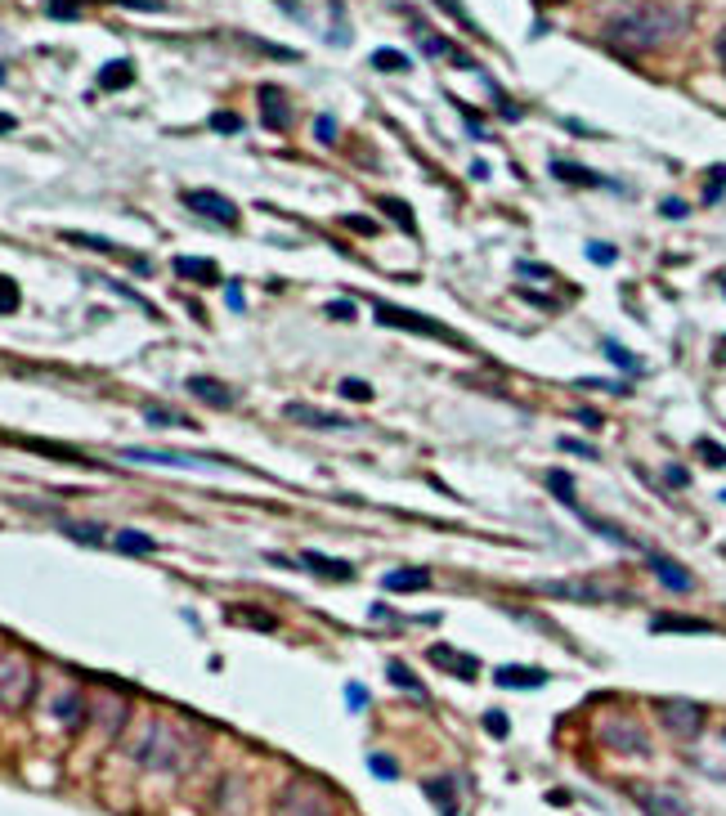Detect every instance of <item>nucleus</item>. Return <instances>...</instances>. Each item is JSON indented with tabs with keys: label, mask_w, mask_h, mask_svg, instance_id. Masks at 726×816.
I'll return each instance as SVG.
<instances>
[{
	"label": "nucleus",
	"mask_w": 726,
	"mask_h": 816,
	"mask_svg": "<svg viewBox=\"0 0 726 816\" xmlns=\"http://www.w3.org/2000/svg\"><path fill=\"white\" fill-rule=\"evenodd\" d=\"M377 207H382L404 234H417V220H413V212H408V202H399V197H377Z\"/></svg>",
	"instance_id": "obj_29"
},
{
	"label": "nucleus",
	"mask_w": 726,
	"mask_h": 816,
	"mask_svg": "<svg viewBox=\"0 0 726 816\" xmlns=\"http://www.w3.org/2000/svg\"><path fill=\"white\" fill-rule=\"evenodd\" d=\"M578 520H583V525H588L592 534H601V538H610V543H632V538H628L623 529H614V525H606V520H597V516H578Z\"/></svg>",
	"instance_id": "obj_36"
},
{
	"label": "nucleus",
	"mask_w": 726,
	"mask_h": 816,
	"mask_svg": "<svg viewBox=\"0 0 726 816\" xmlns=\"http://www.w3.org/2000/svg\"><path fill=\"white\" fill-rule=\"evenodd\" d=\"M583 251H588V260H597V265H614V260H619L614 242H588Z\"/></svg>",
	"instance_id": "obj_42"
},
{
	"label": "nucleus",
	"mask_w": 726,
	"mask_h": 816,
	"mask_svg": "<svg viewBox=\"0 0 726 816\" xmlns=\"http://www.w3.org/2000/svg\"><path fill=\"white\" fill-rule=\"evenodd\" d=\"M655 713H660L664 731L677 735V740H695V735L704 731V704H695V700H686V696L655 700Z\"/></svg>",
	"instance_id": "obj_5"
},
{
	"label": "nucleus",
	"mask_w": 726,
	"mask_h": 816,
	"mask_svg": "<svg viewBox=\"0 0 726 816\" xmlns=\"http://www.w3.org/2000/svg\"><path fill=\"white\" fill-rule=\"evenodd\" d=\"M143 422H149V427H184V431H193V422H189V418H175V413H158V408H149V413H143Z\"/></svg>",
	"instance_id": "obj_39"
},
{
	"label": "nucleus",
	"mask_w": 726,
	"mask_h": 816,
	"mask_svg": "<svg viewBox=\"0 0 726 816\" xmlns=\"http://www.w3.org/2000/svg\"><path fill=\"white\" fill-rule=\"evenodd\" d=\"M606 355H610V364H619L623 373H637V377H641V359H637V355H628L619 342H606Z\"/></svg>",
	"instance_id": "obj_34"
},
{
	"label": "nucleus",
	"mask_w": 726,
	"mask_h": 816,
	"mask_svg": "<svg viewBox=\"0 0 726 816\" xmlns=\"http://www.w3.org/2000/svg\"><path fill=\"white\" fill-rule=\"evenodd\" d=\"M0 130H14V117L10 112H0Z\"/></svg>",
	"instance_id": "obj_57"
},
{
	"label": "nucleus",
	"mask_w": 726,
	"mask_h": 816,
	"mask_svg": "<svg viewBox=\"0 0 726 816\" xmlns=\"http://www.w3.org/2000/svg\"><path fill=\"white\" fill-rule=\"evenodd\" d=\"M552 175L556 180H565V184H606V189H614L606 175H597V171H588V166H574V162H560V158H552Z\"/></svg>",
	"instance_id": "obj_23"
},
{
	"label": "nucleus",
	"mask_w": 726,
	"mask_h": 816,
	"mask_svg": "<svg viewBox=\"0 0 726 816\" xmlns=\"http://www.w3.org/2000/svg\"><path fill=\"white\" fill-rule=\"evenodd\" d=\"M516 274H525V279H534V283H552V269H543L538 260H521Z\"/></svg>",
	"instance_id": "obj_45"
},
{
	"label": "nucleus",
	"mask_w": 726,
	"mask_h": 816,
	"mask_svg": "<svg viewBox=\"0 0 726 816\" xmlns=\"http://www.w3.org/2000/svg\"><path fill=\"white\" fill-rule=\"evenodd\" d=\"M287 422H297V427H314V431H350V427H354L350 418H341V413H323V408H314V404H287Z\"/></svg>",
	"instance_id": "obj_12"
},
{
	"label": "nucleus",
	"mask_w": 726,
	"mask_h": 816,
	"mask_svg": "<svg viewBox=\"0 0 726 816\" xmlns=\"http://www.w3.org/2000/svg\"><path fill=\"white\" fill-rule=\"evenodd\" d=\"M430 664L444 668V673H458L462 682H475V677H480V659L475 655H462L453 646H430Z\"/></svg>",
	"instance_id": "obj_13"
},
{
	"label": "nucleus",
	"mask_w": 726,
	"mask_h": 816,
	"mask_svg": "<svg viewBox=\"0 0 726 816\" xmlns=\"http://www.w3.org/2000/svg\"><path fill=\"white\" fill-rule=\"evenodd\" d=\"M695 449H699V458H704L708 466H726V449H722L717 440H699Z\"/></svg>",
	"instance_id": "obj_43"
},
{
	"label": "nucleus",
	"mask_w": 726,
	"mask_h": 816,
	"mask_svg": "<svg viewBox=\"0 0 726 816\" xmlns=\"http://www.w3.org/2000/svg\"><path fill=\"white\" fill-rule=\"evenodd\" d=\"M260 112H265V126H274V130L292 126V104H287V95L278 86H260Z\"/></svg>",
	"instance_id": "obj_16"
},
{
	"label": "nucleus",
	"mask_w": 726,
	"mask_h": 816,
	"mask_svg": "<svg viewBox=\"0 0 726 816\" xmlns=\"http://www.w3.org/2000/svg\"><path fill=\"white\" fill-rule=\"evenodd\" d=\"M67 242H77V247H95V251H112V242H108V238H90V234H67Z\"/></svg>",
	"instance_id": "obj_50"
},
{
	"label": "nucleus",
	"mask_w": 726,
	"mask_h": 816,
	"mask_svg": "<svg viewBox=\"0 0 726 816\" xmlns=\"http://www.w3.org/2000/svg\"><path fill=\"white\" fill-rule=\"evenodd\" d=\"M538 592H547V597H569V601H606V592H597V588H588V583H543Z\"/></svg>",
	"instance_id": "obj_28"
},
{
	"label": "nucleus",
	"mask_w": 726,
	"mask_h": 816,
	"mask_svg": "<svg viewBox=\"0 0 726 816\" xmlns=\"http://www.w3.org/2000/svg\"><path fill=\"white\" fill-rule=\"evenodd\" d=\"M229 310H247V301H243V288H238V283H229Z\"/></svg>",
	"instance_id": "obj_54"
},
{
	"label": "nucleus",
	"mask_w": 726,
	"mask_h": 816,
	"mask_svg": "<svg viewBox=\"0 0 726 816\" xmlns=\"http://www.w3.org/2000/svg\"><path fill=\"white\" fill-rule=\"evenodd\" d=\"M345 700H350V709H354V713H359V709H368V691H363L359 682H350V687H345Z\"/></svg>",
	"instance_id": "obj_51"
},
{
	"label": "nucleus",
	"mask_w": 726,
	"mask_h": 816,
	"mask_svg": "<svg viewBox=\"0 0 726 816\" xmlns=\"http://www.w3.org/2000/svg\"><path fill=\"white\" fill-rule=\"evenodd\" d=\"M23 305V292H19V283L10 279V274H0V314H14Z\"/></svg>",
	"instance_id": "obj_33"
},
{
	"label": "nucleus",
	"mask_w": 726,
	"mask_h": 816,
	"mask_svg": "<svg viewBox=\"0 0 726 816\" xmlns=\"http://www.w3.org/2000/svg\"><path fill=\"white\" fill-rule=\"evenodd\" d=\"M650 633H717V624L699 620V615H655L650 620Z\"/></svg>",
	"instance_id": "obj_19"
},
{
	"label": "nucleus",
	"mask_w": 726,
	"mask_h": 816,
	"mask_svg": "<svg viewBox=\"0 0 726 816\" xmlns=\"http://www.w3.org/2000/svg\"><path fill=\"white\" fill-rule=\"evenodd\" d=\"M274 816H332V807H328V798L319 794V785L297 781L292 789L278 798V812H274Z\"/></svg>",
	"instance_id": "obj_7"
},
{
	"label": "nucleus",
	"mask_w": 726,
	"mask_h": 816,
	"mask_svg": "<svg viewBox=\"0 0 726 816\" xmlns=\"http://www.w3.org/2000/svg\"><path fill=\"white\" fill-rule=\"evenodd\" d=\"M713 359H717V364H726V342H722V346L713 350Z\"/></svg>",
	"instance_id": "obj_58"
},
{
	"label": "nucleus",
	"mask_w": 726,
	"mask_h": 816,
	"mask_svg": "<svg viewBox=\"0 0 726 816\" xmlns=\"http://www.w3.org/2000/svg\"><path fill=\"white\" fill-rule=\"evenodd\" d=\"M184 207L197 212V216H206V220H215V225H238V207H234L225 193L193 189V193H184Z\"/></svg>",
	"instance_id": "obj_8"
},
{
	"label": "nucleus",
	"mask_w": 726,
	"mask_h": 816,
	"mask_svg": "<svg viewBox=\"0 0 726 816\" xmlns=\"http://www.w3.org/2000/svg\"><path fill=\"white\" fill-rule=\"evenodd\" d=\"M660 212H664V216H673V220H682V216H686L691 207H686V202H677V197H673V202H664Z\"/></svg>",
	"instance_id": "obj_53"
},
{
	"label": "nucleus",
	"mask_w": 726,
	"mask_h": 816,
	"mask_svg": "<svg viewBox=\"0 0 726 816\" xmlns=\"http://www.w3.org/2000/svg\"><path fill=\"white\" fill-rule=\"evenodd\" d=\"M408 63H413V58L399 54V50H377V54H373V67H377V73H404Z\"/></svg>",
	"instance_id": "obj_32"
},
{
	"label": "nucleus",
	"mask_w": 726,
	"mask_h": 816,
	"mask_svg": "<svg viewBox=\"0 0 726 816\" xmlns=\"http://www.w3.org/2000/svg\"><path fill=\"white\" fill-rule=\"evenodd\" d=\"M130 81H135L130 58H112V63H104V67H99V90H126Z\"/></svg>",
	"instance_id": "obj_24"
},
{
	"label": "nucleus",
	"mask_w": 726,
	"mask_h": 816,
	"mask_svg": "<svg viewBox=\"0 0 726 816\" xmlns=\"http://www.w3.org/2000/svg\"><path fill=\"white\" fill-rule=\"evenodd\" d=\"M211 130H220V135H238V130H243V117L220 108V112H211Z\"/></svg>",
	"instance_id": "obj_38"
},
{
	"label": "nucleus",
	"mask_w": 726,
	"mask_h": 816,
	"mask_svg": "<svg viewBox=\"0 0 726 816\" xmlns=\"http://www.w3.org/2000/svg\"><path fill=\"white\" fill-rule=\"evenodd\" d=\"M126 462H149V466H175V471H215L229 466L225 458H202V453H166V449H121Z\"/></svg>",
	"instance_id": "obj_6"
},
{
	"label": "nucleus",
	"mask_w": 726,
	"mask_h": 816,
	"mask_svg": "<svg viewBox=\"0 0 726 816\" xmlns=\"http://www.w3.org/2000/svg\"><path fill=\"white\" fill-rule=\"evenodd\" d=\"M426 798L440 807V816H467L462 807H458V794H453V781L449 776H435V781H426Z\"/></svg>",
	"instance_id": "obj_22"
},
{
	"label": "nucleus",
	"mask_w": 726,
	"mask_h": 816,
	"mask_svg": "<svg viewBox=\"0 0 726 816\" xmlns=\"http://www.w3.org/2000/svg\"><path fill=\"white\" fill-rule=\"evenodd\" d=\"M717 63H722V73H726V27L717 32Z\"/></svg>",
	"instance_id": "obj_56"
},
{
	"label": "nucleus",
	"mask_w": 726,
	"mask_h": 816,
	"mask_svg": "<svg viewBox=\"0 0 726 816\" xmlns=\"http://www.w3.org/2000/svg\"><path fill=\"white\" fill-rule=\"evenodd\" d=\"M135 758L149 772H180L189 763V740L171 722H143V731L135 740Z\"/></svg>",
	"instance_id": "obj_2"
},
{
	"label": "nucleus",
	"mask_w": 726,
	"mask_h": 816,
	"mask_svg": "<svg viewBox=\"0 0 726 816\" xmlns=\"http://www.w3.org/2000/svg\"><path fill=\"white\" fill-rule=\"evenodd\" d=\"M645 566H650V574H655L668 592H677V597H691V592H695V574H691L682 561L660 557V552H650V548H645Z\"/></svg>",
	"instance_id": "obj_9"
},
{
	"label": "nucleus",
	"mask_w": 726,
	"mask_h": 816,
	"mask_svg": "<svg viewBox=\"0 0 726 816\" xmlns=\"http://www.w3.org/2000/svg\"><path fill=\"white\" fill-rule=\"evenodd\" d=\"M184 390L189 395H197L202 404H211V408H234L238 404V395H234V386H225V381H215V377H189L184 381Z\"/></svg>",
	"instance_id": "obj_14"
},
{
	"label": "nucleus",
	"mask_w": 726,
	"mask_h": 816,
	"mask_svg": "<svg viewBox=\"0 0 726 816\" xmlns=\"http://www.w3.org/2000/svg\"><path fill=\"white\" fill-rule=\"evenodd\" d=\"M722 503H726V489H722Z\"/></svg>",
	"instance_id": "obj_60"
},
{
	"label": "nucleus",
	"mask_w": 726,
	"mask_h": 816,
	"mask_svg": "<svg viewBox=\"0 0 726 816\" xmlns=\"http://www.w3.org/2000/svg\"><path fill=\"white\" fill-rule=\"evenodd\" d=\"M574 418H578V422H583V427H592V431L601 427V413H597V408H578V413H574Z\"/></svg>",
	"instance_id": "obj_52"
},
{
	"label": "nucleus",
	"mask_w": 726,
	"mask_h": 816,
	"mask_svg": "<svg viewBox=\"0 0 726 816\" xmlns=\"http://www.w3.org/2000/svg\"><path fill=\"white\" fill-rule=\"evenodd\" d=\"M36 696V668L23 655H0V713H23Z\"/></svg>",
	"instance_id": "obj_3"
},
{
	"label": "nucleus",
	"mask_w": 726,
	"mask_h": 816,
	"mask_svg": "<svg viewBox=\"0 0 726 816\" xmlns=\"http://www.w3.org/2000/svg\"><path fill=\"white\" fill-rule=\"evenodd\" d=\"M301 566L314 570L319 579H332V583H350V579H354V566H350V561H332V557H323V552H301Z\"/></svg>",
	"instance_id": "obj_17"
},
{
	"label": "nucleus",
	"mask_w": 726,
	"mask_h": 816,
	"mask_svg": "<svg viewBox=\"0 0 726 816\" xmlns=\"http://www.w3.org/2000/svg\"><path fill=\"white\" fill-rule=\"evenodd\" d=\"M314 135H319V144H336V117L323 112V117L314 121Z\"/></svg>",
	"instance_id": "obj_47"
},
{
	"label": "nucleus",
	"mask_w": 726,
	"mask_h": 816,
	"mask_svg": "<svg viewBox=\"0 0 726 816\" xmlns=\"http://www.w3.org/2000/svg\"><path fill=\"white\" fill-rule=\"evenodd\" d=\"M556 444H560L565 453H574V458H592V462H597V449L583 444V440H574V435H565V440H556Z\"/></svg>",
	"instance_id": "obj_48"
},
{
	"label": "nucleus",
	"mask_w": 726,
	"mask_h": 816,
	"mask_svg": "<svg viewBox=\"0 0 726 816\" xmlns=\"http://www.w3.org/2000/svg\"><path fill=\"white\" fill-rule=\"evenodd\" d=\"M435 5H440V10H449V14H453V19H458V23L467 27V32H475V23H471V14H467V10L458 5V0H435Z\"/></svg>",
	"instance_id": "obj_49"
},
{
	"label": "nucleus",
	"mask_w": 726,
	"mask_h": 816,
	"mask_svg": "<svg viewBox=\"0 0 726 816\" xmlns=\"http://www.w3.org/2000/svg\"><path fill=\"white\" fill-rule=\"evenodd\" d=\"M341 225L350 234H359V238H373L377 234V220H368V216H341Z\"/></svg>",
	"instance_id": "obj_41"
},
{
	"label": "nucleus",
	"mask_w": 726,
	"mask_h": 816,
	"mask_svg": "<svg viewBox=\"0 0 726 816\" xmlns=\"http://www.w3.org/2000/svg\"><path fill=\"white\" fill-rule=\"evenodd\" d=\"M484 727H489V735H493V740H506V731H512V722H506V713H502V709H489V713H484Z\"/></svg>",
	"instance_id": "obj_40"
},
{
	"label": "nucleus",
	"mask_w": 726,
	"mask_h": 816,
	"mask_svg": "<svg viewBox=\"0 0 726 816\" xmlns=\"http://www.w3.org/2000/svg\"><path fill=\"white\" fill-rule=\"evenodd\" d=\"M632 798L645 816H691V807L673 794V789H655V785H632Z\"/></svg>",
	"instance_id": "obj_10"
},
{
	"label": "nucleus",
	"mask_w": 726,
	"mask_h": 816,
	"mask_svg": "<svg viewBox=\"0 0 726 816\" xmlns=\"http://www.w3.org/2000/svg\"><path fill=\"white\" fill-rule=\"evenodd\" d=\"M112 548L126 552V557H153L158 552V538L143 534V529H117L112 534Z\"/></svg>",
	"instance_id": "obj_21"
},
{
	"label": "nucleus",
	"mask_w": 726,
	"mask_h": 816,
	"mask_svg": "<svg viewBox=\"0 0 726 816\" xmlns=\"http://www.w3.org/2000/svg\"><path fill=\"white\" fill-rule=\"evenodd\" d=\"M50 718H58L63 727H81V718H86V696H81V691H58L54 704H50Z\"/></svg>",
	"instance_id": "obj_20"
},
{
	"label": "nucleus",
	"mask_w": 726,
	"mask_h": 816,
	"mask_svg": "<svg viewBox=\"0 0 726 816\" xmlns=\"http://www.w3.org/2000/svg\"><path fill=\"white\" fill-rule=\"evenodd\" d=\"M601 740L610 744V750H619V754H650V740L641 735V727L637 722H623V718H606L601 722Z\"/></svg>",
	"instance_id": "obj_11"
},
{
	"label": "nucleus",
	"mask_w": 726,
	"mask_h": 816,
	"mask_svg": "<svg viewBox=\"0 0 726 816\" xmlns=\"http://www.w3.org/2000/svg\"><path fill=\"white\" fill-rule=\"evenodd\" d=\"M686 23L691 19L682 10H673V5H637V10L610 19L601 36H606V45L614 54H650V50L677 41L686 32Z\"/></svg>",
	"instance_id": "obj_1"
},
{
	"label": "nucleus",
	"mask_w": 726,
	"mask_h": 816,
	"mask_svg": "<svg viewBox=\"0 0 726 816\" xmlns=\"http://www.w3.org/2000/svg\"><path fill=\"white\" fill-rule=\"evenodd\" d=\"M368 772L382 776V781H399V763L390 754H368Z\"/></svg>",
	"instance_id": "obj_35"
},
{
	"label": "nucleus",
	"mask_w": 726,
	"mask_h": 816,
	"mask_svg": "<svg viewBox=\"0 0 726 816\" xmlns=\"http://www.w3.org/2000/svg\"><path fill=\"white\" fill-rule=\"evenodd\" d=\"M373 314H377V323H382V327H404V332H421V336H430V342H444V346H453V350H471V346H467V336H458L453 327H444L440 319H430V314H417V310H399V305H377Z\"/></svg>",
	"instance_id": "obj_4"
},
{
	"label": "nucleus",
	"mask_w": 726,
	"mask_h": 816,
	"mask_svg": "<svg viewBox=\"0 0 726 816\" xmlns=\"http://www.w3.org/2000/svg\"><path fill=\"white\" fill-rule=\"evenodd\" d=\"M493 682L506 687V691H538V687H547V673L543 668H521V664H502L493 673Z\"/></svg>",
	"instance_id": "obj_15"
},
{
	"label": "nucleus",
	"mask_w": 726,
	"mask_h": 816,
	"mask_svg": "<svg viewBox=\"0 0 726 816\" xmlns=\"http://www.w3.org/2000/svg\"><path fill=\"white\" fill-rule=\"evenodd\" d=\"M63 534H67V538H77V543H90V548L108 543V534H104L99 525H77V520H67V525H63Z\"/></svg>",
	"instance_id": "obj_31"
},
{
	"label": "nucleus",
	"mask_w": 726,
	"mask_h": 816,
	"mask_svg": "<svg viewBox=\"0 0 726 816\" xmlns=\"http://www.w3.org/2000/svg\"><path fill=\"white\" fill-rule=\"evenodd\" d=\"M382 588H386V592H395V597L426 592V588H430V574H426V570H413V566H399V570H390V574L382 579Z\"/></svg>",
	"instance_id": "obj_18"
},
{
	"label": "nucleus",
	"mask_w": 726,
	"mask_h": 816,
	"mask_svg": "<svg viewBox=\"0 0 726 816\" xmlns=\"http://www.w3.org/2000/svg\"><path fill=\"white\" fill-rule=\"evenodd\" d=\"M175 274L180 279H197V283H215L220 274H215L211 260H197V256H175Z\"/></svg>",
	"instance_id": "obj_26"
},
{
	"label": "nucleus",
	"mask_w": 726,
	"mask_h": 816,
	"mask_svg": "<svg viewBox=\"0 0 726 816\" xmlns=\"http://www.w3.org/2000/svg\"><path fill=\"white\" fill-rule=\"evenodd\" d=\"M341 395L354 399V404H368V399H373V386L359 381V377H345V381H341Z\"/></svg>",
	"instance_id": "obj_37"
},
{
	"label": "nucleus",
	"mask_w": 726,
	"mask_h": 816,
	"mask_svg": "<svg viewBox=\"0 0 726 816\" xmlns=\"http://www.w3.org/2000/svg\"><path fill=\"white\" fill-rule=\"evenodd\" d=\"M229 620H251V628H260V633H274V628H278V620L265 615V610H256V605H234Z\"/></svg>",
	"instance_id": "obj_30"
},
{
	"label": "nucleus",
	"mask_w": 726,
	"mask_h": 816,
	"mask_svg": "<svg viewBox=\"0 0 726 816\" xmlns=\"http://www.w3.org/2000/svg\"><path fill=\"white\" fill-rule=\"evenodd\" d=\"M386 677H390V682H395L399 691H408V696H417V700H430V696H426V687H421V677H417L408 664H399V659H395V664L386 668Z\"/></svg>",
	"instance_id": "obj_27"
},
{
	"label": "nucleus",
	"mask_w": 726,
	"mask_h": 816,
	"mask_svg": "<svg viewBox=\"0 0 726 816\" xmlns=\"http://www.w3.org/2000/svg\"><path fill=\"white\" fill-rule=\"evenodd\" d=\"M328 314H332V319H350V314H354V305H350V301H341V305H328Z\"/></svg>",
	"instance_id": "obj_55"
},
{
	"label": "nucleus",
	"mask_w": 726,
	"mask_h": 816,
	"mask_svg": "<svg viewBox=\"0 0 726 816\" xmlns=\"http://www.w3.org/2000/svg\"><path fill=\"white\" fill-rule=\"evenodd\" d=\"M543 485H547V494H552L556 503H565V507L578 512V489H574V475H569V471H547Z\"/></svg>",
	"instance_id": "obj_25"
},
{
	"label": "nucleus",
	"mask_w": 726,
	"mask_h": 816,
	"mask_svg": "<svg viewBox=\"0 0 726 816\" xmlns=\"http://www.w3.org/2000/svg\"><path fill=\"white\" fill-rule=\"evenodd\" d=\"M0 81H5V67H0Z\"/></svg>",
	"instance_id": "obj_59"
},
{
	"label": "nucleus",
	"mask_w": 726,
	"mask_h": 816,
	"mask_svg": "<svg viewBox=\"0 0 726 816\" xmlns=\"http://www.w3.org/2000/svg\"><path fill=\"white\" fill-rule=\"evenodd\" d=\"M722 189H726V166H713V171H708V189H704V202H722Z\"/></svg>",
	"instance_id": "obj_44"
},
{
	"label": "nucleus",
	"mask_w": 726,
	"mask_h": 816,
	"mask_svg": "<svg viewBox=\"0 0 726 816\" xmlns=\"http://www.w3.org/2000/svg\"><path fill=\"white\" fill-rule=\"evenodd\" d=\"M664 475H668V489H686V485H691V471H686L682 462H668Z\"/></svg>",
	"instance_id": "obj_46"
}]
</instances>
